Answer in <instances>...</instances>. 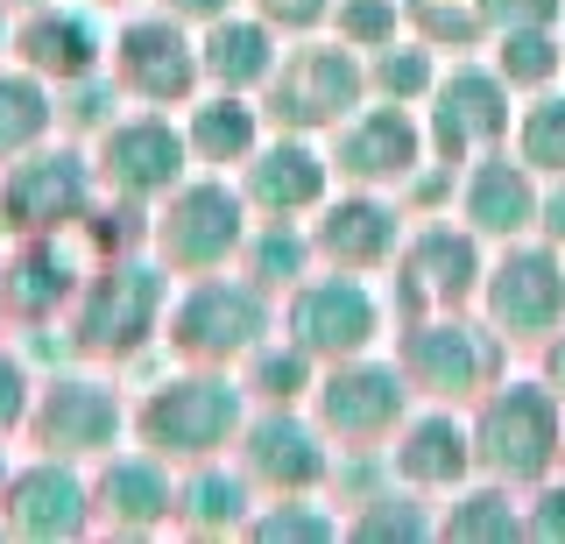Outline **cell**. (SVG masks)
I'll return each mask as SVG.
<instances>
[{"mask_svg":"<svg viewBox=\"0 0 565 544\" xmlns=\"http://www.w3.org/2000/svg\"><path fill=\"white\" fill-rule=\"evenodd\" d=\"M318 184H326V163H318L311 149H276V156L255 163V199L269 205V213H297V205H311Z\"/></svg>","mask_w":565,"mask_h":544,"instance_id":"d6986e66","label":"cell"},{"mask_svg":"<svg viewBox=\"0 0 565 544\" xmlns=\"http://www.w3.org/2000/svg\"><path fill=\"white\" fill-rule=\"evenodd\" d=\"M120 64H128V78L141 85L149 99H184L191 93V50L170 36L163 22H135L128 36H120Z\"/></svg>","mask_w":565,"mask_h":544,"instance_id":"8fae6325","label":"cell"},{"mask_svg":"<svg viewBox=\"0 0 565 544\" xmlns=\"http://www.w3.org/2000/svg\"><path fill=\"white\" fill-rule=\"evenodd\" d=\"M565 311V276L552 255H509L494 276V319L516 332H544Z\"/></svg>","mask_w":565,"mask_h":544,"instance_id":"52a82bcc","label":"cell"},{"mask_svg":"<svg viewBox=\"0 0 565 544\" xmlns=\"http://www.w3.org/2000/svg\"><path fill=\"white\" fill-rule=\"evenodd\" d=\"M552 234L565 241V199H552Z\"/></svg>","mask_w":565,"mask_h":544,"instance_id":"bcb514c9","label":"cell"},{"mask_svg":"<svg viewBox=\"0 0 565 544\" xmlns=\"http://www.w3.org/2000/svg\"><path fill=\"white\" fill-rule=\"evenodd\" d=\"M353 93H361V78H353V64L340 57V50H311V57H297L290 72H282L276 120L311 128V120H332L340 107H353Z\"/></svg>","mask_w":565,"mask_h":544,"instance_id":"8992f818","label":"cell"},{"mask_svg":"<svg viewBox=\"0 0 565 544\" xmlns=\"http://www.w3.org/2000/svg\"><path fill=\"white\" fill-rule=\"evenodd\" d=\"M424 29H431V36H452V43L473 36V22H467V14H452V8H424Z\"/></svg>","mask_w":565,"mask_h":544,"instance_id":"60d3db41","label":"cell"},{"mask_svg":"<svg viewBox=\"0 0 565 544\" xmlns=\"http://www.w3.org/2000/svg\"><path fill=\"white\" fill-rule=\"evenodd\" d=\"M191 523H205V531H220V523H234L241 516V481H226V473H205V481H191Z\"/></svg>","mask_w":565,"mask_h":544,"instance_id":"f1b7e54d","label":"cell"},{"mask_svg":"<svg viewBox=\"0 0 565 544\" xmlns=\"http://www.w3.org/2000/svg\"><path fill=\"white\" fill-rule=\"evenodd\" d=\"M481 446L502 473H544L558 446V410L544 390H509L488 403V425H481Z\"/></svg>","mask_w":565,"mask_h":544,"instance_id":"6da1fadb","label":"cell"},{"mask_svg":"<svg viewBox=\"0 0 565 544\" xmlns=\"http://www.w3.org/2000/svg\"><path fill=\"white\" fill-rule=\"evenodd\" d=\"M552 367H558V382H565V346H558V361H552Z\"/></svg>","mask_w":565,"mask_h":544,"instance_id":"7dc6e473","label":"cell"},{"mask_svg":"<svg viewBox=\"0 0 565 544\" xmlns=\"http://www.w3.org/2000/svg\"><path fill=\"white\" fill-rule=\"evenodd\" d=\"M361 537H424V523L411 509H375V516L361 523Z\"/></svg>","mask_w":565,"mask_h":544,"instance_id":"8d00e7d4","label":"cell"},{"mask_svg":"<svg viewBox=\"0 0 565 544\" xmlns=\"http://www.w3.org/2000/svg\"><path fill=\"white\" fill-rule=\"evenodd\" d=\"M537 537H565V495H544V509H537Z\"/></svg>","mask_w":565,"mask_h":544,"instance_id":"ee69618b","label":"cell"},{"mask_svg":"<svg viewBox=\"0 0 565 544\" xmlns=\"http://www.w3.org/2000/svg\"><path fill=\"white\" fill-rule=\"evenodd\" d=\"M43 128H50L43 93H35L29 78H0V156H8V149H22V142H35Z\"/></svg>","mask_w":565,"mask_h":544,"instance_id":"4316f807","label":"cell"},{"mask_svg":"<svg viewBox=\"0 0 565 544\" xmlns=\"http://www.w3.org/2000/svg\"><path fill=\"white\" fill-rule=\"evenodd\" d=\"M156 305H163V284L149 269H114L85 305V346H120V354L141 346V332L156 326Z\"/></svg>","mask_w":565,"mask_h":544,"instance_id":"277c9868","label":"cell"},{"mask_svg":"<svg viewBox=\"0 0 565 544\" xmlns=\"http://www.w3.org/2000/svg\"><path fill=\"white\" fill-rule=\"evenodd\" d=\"M367 332H375V305L353 284H318L297 297V340L318 346V354H353Z\"/></svg>","mask_w":565,"mask_h":544,"instance_id":"9c48e42d","label":"cell"},{"mask_svg":"<svg viewBox=\"0 0 565 544\" xmlns=\"http://www.w3.org/2000/svg\"><path fill=\"white\" fill-rule=\"evenodd\" d=\"M340 29H347V36H361V43L388 36V29H396V0H347V8H340Z\"/></svg>","mask_w":565,"mask_h":544,"instance_id":"d6a6232c","label":"cell"},{"mask_svg":"<svg viewBox=\"0 0 565 544\" xmlns=\"http://www.w3.org/2000/svg\"><path fill=\"white\" fill-rule=\"evenodd\" d=\"M14 531L22 537H78L85 531V488L57 467H35L14 488Z\"/></svg>","mask_w":565,"mask_h":544,"instance_id":"7c38bea8","label":"cell"},{"mask_svg":"<svg viewBox=\"0 0 565 544\" xmlns=\"http://www.w3.org/2000/svg\"><path fill=\"white\" fill-rule=\"evenodd\" d=\"M247 142H255V120H247V107L220 99V107L199 114V149L212 156V163H226V156H247Z\"/></svg>","mask_w":565,"mask_h":544,"instance_id":"83f0119b","label":"cell"},{"mask_svg":"<svg viewBox=\"0 0 565 544\" xmlns=\"http://www.w3.org/2000/svg\"><path fill=\"white\" fill-rule=\"evenodd\" d=\"M106 509H114L120 523H156V516L170 509L163 473H156V467H141V460L114 467V473H106Z\"/></svg>","mask_w":565,"mask_h":544,"instance_id":"cb8c5ba5","label":"cell"},{"mask_svg":"<svg viewBox=\"0 0 565 544\" xmlns=\"http://www.w3.org/2000/svg\"><path fill=\"white\" fill-rule=\"evenodd\" d=\"M234 417H241V403L226 382H170L163 396L149 403V438L156 446H170V452H205V446H220L226 431H234Z\"/></svg>","mask_w":565,"mask_h":544,"instance_id":"7a4b0ae2","label":"cell"},{"mask_svg":"<svg viewBox=\"0 0 565 544\" xmlns=\"http://www.w3.org/2000/svg\"><path fill=\"white\" fill-rule=\"evenodd\" d=\"M8 417H22V375H14V361H0V425Z\"/></svg>","mask_w":565,"mask_h":544,"instance_id":"b9f144b4","label":"cell"},{"mask_svg":"<svg viewBox=\"0 0 565 544\" xmlns=\"http://www.w3.org/2000/svg\"><path fill=\"white\" fill-rule=\"evenodd\" d=\"M411 367L431 390H473V382L494 367V346L481 340V332H467V326H438V332H417L411 340Z\"/></svg>","mask_w":565,"mask_h":544,"instance_id":"4fadbf2b","label":"cell"},{"mask_svg":"<svg viewBox=\"0 0 565 544\" xmlns=\"http://www.w3.org/2000/svg\"><path fill=\"white\" fill-rule=\"evenodd\" d=\"M0 205H8L14 226H57V220H71V213L85 205V170H78V156H43V163H22Z\"/></svg>","mask_w":565,"mask_h":544,"instance_id":"ba28073f","label":"cell"},{"mask_svg":"<svg viewBox=\"0 0 565 544\" xmlns=\"http://www.w3.org/2000/svg\"><path fill=\"white\" fill-rule=\"evenodd\" d=\"M509 531H516V516H509L502 495H473V502L452 516V537H509Z\"/></svg>","mask_w":565,"mask_h":544,"instance_id":"1f68e13d","label":"cell"},{"mask_svg":"<svg viewBox=\"0 0 565 544\" xmlns=\"http://www.w3.org/2000/svg\"><path fill=\"white\" fill-rule=\"evenodd\" d=\"M459 467H467V438H459V425H446V417L417 425L411 446H403V473H411V481H452Z\"/></svg>","mask_w":565,"mask_h":544,"instance_id":"603a6c76","label":"cell"},{"mask_svg":"<svg viewBox=\"0 0 565 544\" xmlns=\"http://www.w3.org/2000/svg\"><path fill=\"white\" fill-rule=\"evenodd\" d=\"M262 390H269V396H297V390H305V361H297V354H269V361H262Z\"/></svg>","mask_w":565,"mask_h":544,"instance_id":"d590c367","label":"cell"},{"mask_svg":"<svg viewBox=\"0 0 565 544\" xmlns=\"http://www.w3.org/2000/svg\"><path fill=\"white\" fill-rule=\"evenodd\" d=\"M120 425V410H114V396L93 390V382H64V390H50V410H43V431H50V446H71V452H93L106 446Z\"/></svg>","mask_w":565,"mask_h":544,"instance_id":"9a60e30c","label":"cell"},{"mask_svg":"<svg viewBox=\"0 0 565 544\" xmlns=\"http://www.w3.org/2000/svg\"><path fill=\"white\" fill-rule=\"evenodd\" d=\"M382 85H388V93H417V85H424V57H417V50L382 57Z\"/></svg>","mask_w":565,"mask_h":544,"instance_id":"74e56055","label":"cell"},{"mask_svg":"<svg viewBox=\"0 0 565 544\" xmlns=\"http://www.w3.org/2000/svg\"><path fill=\"white\" fill-rule=\"evenodd\" d=\"M297 262H305V248H297L290 234H269V241L255 248V269H262V276H297Z\"/></svg>","mask_w":565,"mask_h":544,"instance_id":"e575fe53","label":"cell"},{"mask_svg":"<svg viewBox=\"0 0 565 544\" xmlns=\"http://www.w3.org/2000/svg\"><path fill=\"white\" fill-rule=\"evenodd\" d=\"M340 156H347L353 178H388V170H411L417 135H411V120H403V114H375V120H361V128L347 135Z\"/></svg>","mask_w":565,"mask_h":544,"instance_id":"ac0fdd59","label":"cell"},{"mask_svg":"<svg viewBox=\"0 0 565 544\" xmlns=\"http://www.w3.org/2000/svg\"><path fill=\"white\" fill-rule=\"evenodd\" d=\"M269 8H276V22H318L326 0H269Z\"/></svg>","mask_w":565,"mask_h":544,"instance_id":"7bdbcfd3","label":"cell"},{"mask_svg":"<svg viewBox=\"0 0 565 544\" xmlns=\"http://www.w3.org/2000/svg\"><path fill=\"white\" fill-rule=\"evenodd\" d=\"M106 170H114L120 191H170L177 170H184V142L163 128V120H135V128H120L114 142H106Z\"/></svg>","mask_w":565,"mask_h":544,"instance_id":"30bf717a","label":"cell"},{"mask_svg":"<svg viewBox=\"0 0 565 544\" xmlns=\"http://www.w3.org/2000/svg\"><path fill=\"white\" fill-rule=\"evenodd\" d=\"M502 120H509L502 85L481 78V72H459V78L446 85V107H438V149L459 156L473 135H502Z\"/></svg>","mask_w":565,"mask_h":544,"instance_id":"2e32d148","label":"cell"},{"mask_svg":"<svg viewBox=\"0 0 565 544\" xmlns=\"http://www.w3.org/2000/svg\"><path fill=\"white\" fill-rule=\"evenodd\" d=\"M388 241H396V213H382V205H367V199H353L326 220V248L340 262H382Z\"/></svg>","mask_w":565,"mask_h":544,"instance_id":"44dd1931","label":"cell"},{"mask_svg":"<svg viewBox=\"0 0 565 544\" xmlns=\"http://www.w3.org/2000/svg\"><path fill=\"white\" fill-rule=\"evenodd\" d=\"M332 523H318V516H269L262 523V537H326Z\"/></svg>","mask_w":565,"mask_h":544,"instance_id":"ab89813d","label":"cell"},{"mask_svg":"<svg viewBox=\"0 0 565 544\" xmlns=\"http://www.w3.org/2000/svg\"><path fill=\"white\" fill-rule=\"evenodd\" d=\"M29 57L43 64V72H57V78H78V72H93V29L78 22V14H35L29 22Z\"/></svg>","mask_w":565,"mask_h":544,"instance_id":"ffe728a7","label":"cell"},{"mask_svg":"<svg viewBox=\"0 0 565 544\" xmlns=\"http://www.w3.org/2000/svg\"><path fill=\"white\" fill-rule=\"evenodd\" d=\"M71 290V269L57 255H29L22 269H14V297H22V305H50V297H64Z\"/></svg>","mask_w":565,"mask_h":544,"instance_id":"4dcf8cb0","label":"cell"},{"mask_svg":"<svg viewBox=\"0 0 565 544\" xmlns=\"http://www.w3.org/2000/svg\"><path fill=\"white\" fill-rule=\"evenodd\" d=\"M212 72H220L226 85H247V78H262L269 72V36H262L255 22H226V29H212Z\"/></svg>","mask_w":565,"mask_h":544,"instance_id":"d4e9b609","label":"cell"},{"mask_svg":"<svg viewBox=\"0 0 565 544\" xmlns=\"http://www.w3.org/2000/svg\"><path fill=\"white\" fill-rule=\"evenodd\" d=\"M523 156H530V163L565 170V99H544V107L530 114V128H523Z\"/></svg>","mask_w":565,"mask_h":544,"instance_id":"f546056e","label":"cell"},{"mask_svg":"<svg viewBox=\"0 0 565 544\" xmlns=\"http://www.w3.org/2000/svg\"><path fill=\"white\" fill-rule=\"evenodd\" d=\"M558 64V50L544 43V36H509V50H502V72L509 78H544Z\"/></svg>","mask_w":565,"mask_h":544,"instance_id":"836d02e7","label":"cell"},{"mask_svg":"<svg viewBox=\"0 0 565 544\" xmlns=\"http://www.w3.org/2000/svg\"><path fill=\"white\" fill-rule=\"evenodd\" d=\"M396 410H403V382L388 367H353V375L326 382V417L340 431H382Z\"/></svg>","mask_w":565,"mask_h":544,"instance_id":"5bb4252c","label":"cell"},{"mask_svg":"<svg viewBox=\"0 0 565 544\" xmlns=\"http://www.w3.org/2000/svg\"><path fill=\"white\" fill-rule=\"evenodd\" d=\"M177 8H184V14H212V8H220V0H177Z\"/></svg>","mask_w":565,"mask_h":544,"instance_id":"f6af8a7d","label":"cell"},{"mask_svg":"<svg viewBox=\"0 0 565 544\" xmlns=\"http://www.w3.org/2000/svg\"><path fill=\"white\" fill-rule=\"evenodd\" d=\"M255 332H262V297L241 290V284L234 290L212 284L177 311V340H184L191 354H234V346H247Z\"/></svg>","mask_w":565,"mask_h":544,"instance_id":"5b68a950","label":"cell"},{"mask_svg":"<svg viewBox=\"0 0 565 544\" xmlns=\"http://www.w3.org/2000/svg\"><path fill=\"white\" fill-rule=\"evenodd\" d=\"M552 8L558 0H488L494 22H552Z\"/></svg>","mask_w":565,"mask_h":544,"instance_id":"f35d334b","label":"cell"},{"mask_svg":"<svg viewBox=\"0 0 565 544\" xmlns=\"http://www.w3.org/2000/svg\"><path fill=\"white\" fill-rule=\"evenodd\" d=\"M255 467L269 473L282 488H311L318 473H326V452L311 446L305 425H290V417H269V425L255 431Z\"/></svg>","mask_w":565,"mask_h":544,"instance_id":"e0dca14e","label":"cell"},{"mask_svg":"<svg viewBox=\"0 0 565 544\" xmlns=\"http://www.w3.org/2000/svg\"><path fill=\"white\" fill-rule=\"evenodd\" d=\"M473 220H481L488 234H516L530 220V184L509 163H488L481 178H473Z\"/></svg>","mask_w":565,"mask_h":544,"instance_id":"7402d4cb","label":"cell"},{"mask_svg":"<svg viewBox=\"0 0 565 544\" xmlns=\"http://www.w3.org/2000/svg\"><path fill=\"white\" fill-rule=\"evenodd\" d=\"M241 241V205H234V191L226 184H199V191H184V199L170 205V220H163V248L177 262H220L226 248Z\"/></svg>","mask_w":565,"mask_h":544,"instance_id":"3957f363","label":"cell"},{"mask_svg":"<svg viewBox=\"0 0 565 544\" xmlns=\"http://www.w3.org/2000/svg\"><path fill=\"white\" fill-rule=\"evenodd\" d=\"M417 276L438 297H459V290L473 284V248H467V241H452V234H424L417 241Z\"/></svg>","mask_w":565,"mask_h":544,"instance_id":"484cf974","label":"cell"}]
</instances>
